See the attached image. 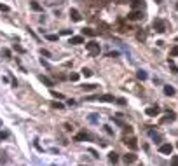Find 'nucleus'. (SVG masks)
Listing matches in <instances>:
<instances>
[{
	"label": "nucleus",
	"instance_id": "nucleus-19",
	"mask_svg": "<svg viewBox=\"0 0 178 166\" xmlns=\"http://www.w3.org/2000/svg\"><path fill=\"white\" fill-rule=\"evenodd\" d=\"M142 4H143V0H133V2H131V5H133V9H138V7H140Z\"/></svg>",
	"mask_w": 178,
	"mask_h": 166
},
{
	"label": "nucleus",
	"instance_id": "nucleus-9",
	"mask_svg": "<svg viewBox=\"0 0 178 166\" xmlns=\"http://www.w3.org/2000/svg\"><path fill=\"white\" fill-rule=\"evenodd\" d=\"M96 100H100V102H114V96H112V95H101V96H98Z\"/></svg>",
	"mask_w": 178,
	"mask_h": 166
},
{
	"label": "nucleus",
	"instance_id": "nucleus-11",
	"mask_svg": "<svg viewBox=\"0 0 178 166\" xmlns=\"http://www.w3.org/2000/svg\"><path fill=\"white\" fill-rule=\"evenodd\" d=\"M75 140H77V142H82V140H87V133H86V131H82V133H79V135L75 137Z\"/></svg>",
	"mask_w": 178,
	"mask_h": 166
},
{
	"label": "nucleus",
	"instance_id": "nucleus-3",
	"mask_svg": "<svg viewBox=\"0 0 178 166\" xmlns=\"http://www.w3.org/2000/svg\"><path fill=\"white\" fill-rule=\"evenodd\" d=\"M143 18V14H142V11H131L129 14H128V19H131V21H138V19H142Z\"/></svg>",
	"mask_w": 178,
	"mask_h": 166
},
{
	"label": "nucleus",
	"instance_id": "nucleus-20",
	"mask_svg": "<svg viewBox=\"0 0 178 166\" xmlns=\"http://www.w3.org/2000/svg\"><path fill=\"white\" fill-rule=\"evenodd\" d=\"M82 75H84V77H91V75H93V72H91L89 68H82Z\"/></svg>",
	"mask_w": 178,
	"mask_h": 166
},
{
	"label": "nucleus",
	"instance_id": "nucleus-27",
	"mask_svg": "<svg viewBox=\"0 0 178 166\" xmlns=\"http://www.w3.org/2000/svg\"><path fill=\"white\" fill-rule=\"evenodd\" d=\"M0 11H3V12H7V11H9V7H7V5H3V4H0Z\"/></svg>",
	"mask_w": 178,
	"mask_h": 166
},
{
	"label": "nucleus",
	"instance_id": "nucleus-8",
	"mask_svg": "<svg viewBox=\"0 0 178 166\" xmlns=\"http://www.w3.org/2000/svg\"><path fill=\"white\" fill-rule=\"evenodd\" d=\"M122 159H124V163H135V161H136V156H135L133 152H129V154H126Z\"/></svg>",
	"mask_w": 178,
	"mask_h": 166
},
{
	"label": "nucleus",
	"instance_id": "nucleus-17",
	"mask_svg": "<svg viewBox=\"0 0 178 166\" xmlns=\"http://www.w3.org/2000/svg\"><path fill=\"white\" fill-rule=\"evenodd\" d=\"M40 81H42L45 86H52V81H51V79H47V77H44V75H40Z\"/></svg>",
	"mask_w": 178,
	"mask_h": 166
},
{
	"label": "nucleus",
	"instance_id": "nucleus-26",
	"mask_svg": "<svg viewBox=\"0 0 178 166\" xmlns=\"http://www.w3.org/2000/svg\"><path fill=\"white\" fill-rule=\"evenodd\" d=\"M70 79H72V81H79V74H72Z\"/></svg>",
	"mask_w": 178,
	"mask_h": 166
},
{
	"label": "nucleus",
	"instance_id": "nucleus-10",
	"mask_svg": "<svg viewBox=\"0 0 178 166\" xmlns=\"http://www.w3.org/2000/svg\"><path fill=\"white\" fill-rule=\"evenodd\" d=\"M164 93H166L168 96H173V95H175V88H171V86H164Z\"/></svg>",
	"mask_w": 178,
	"mask_h": 166
},
{
	"label": "nucleus",
	"instance_id": "nucleus-1",
	"mask_svg": "<svg viewBox=\"0 0 178 166\" xmlns=\"http://www.w3.org/2000/svg\"><path fill=\"white\" fill-rule=\"evenodd\" d=\"M152 26H154V30H156V32H159V33L166 32V23H164L163 19H154Z\"/></svg>",
	"mask_w": 178,
	"mask_h": 166
},
{
	"label": "nucleus",
	"instance_id": "nucleus-4",
	"mask_svg": "<svg viewBox=\"0 0 178 166\" xmlns=\"http://www.w3.org/2000/svg\"><path fill=\"white\" fill-rule=\"evenodd\" d=\"M124 144H126V145H128L131 151H136V149H138V144H136V138H135V137L126 138V140H124Z\"/></svg>",
	"mask_w": 178,
	"mask_h": 166
},
{
	"label": "nucleus",
	"instance_id": "nucleus-31",
	"mask_svg": "<svg viewBox=\"0 0 178 166\" xmlns=\"http://www.w3.org/2000/svg\"><path fill=\"white\" fill-rule=\"evenodd\" d=\"M65 130H66V131H72V124L66 123V124H65Z\"/></svg>",
	"mask_w": 178,
	"mask_h": 166
},
{
	"label": "nucleus",
	"instance_id": "nucleus-16",
	"mask_svg": "<svg viewBox=\"0 0 178 166\" xmlns=\"http://www.w3.org/2000/svg\"><path fill=\"white\" fill-rule=\"evenodd\" d=\"M30 7H31L33 11H42V7H40V4H37V2H30Z\"/></svg>",
	"mask_w": 178,
	"mask_h": 166
},
{
	"label": "nucleus",
	"instance_id": "nucleus-13",
	"mask_svg": "<svg viewBox=\"0 0 178 166\" xmlns=\"http://www.w3.org/2000/svg\"><path fill=\"white\" fill-rule=\"evenodd\" d=\"M82 42H84L82 37H72L70 39V44H82Z\"/></svg>",
	"mask_w": 178,
	"mask_h": 166
},
{
	"label": "nucleus",
	"instance_id": "nucleus-23",
	"mask_svg": "<svg viewBox=\"0 0 178 166\" xmlns=\"http://www.w3.org/2000/svg\"><path fill=\"white\" fill-rule=\"evenodd\" d=\"M47 40H51V42H56V40H58V35H47Z\"/></svg>",
	"mask_w": 178,
	"mask_h": 166
},
{
	"label": "nucleus",
	"instance_id": "nucleus-15",
	"mask_svg": "<svg viewBox=\"0 0 178 166\" xmlns=\"http://www.w3.org/2000/svg\"><path fill=\"white\" fill-rule=\"evenodd\" d=\"M82 89H84V91H94V89H96V86H94V84H84V86H82Z\"/></svg>",
	"mask_w": 178,
	"mask_h": 166
},
{
	"label": "nucleus",
	"instance_id": "nucleus-25",
	"mask_svg": "<svg viewBox=\"0 0 178 166\" xmlns=\"http://www.w3.org/2000/svg\"><path fill=\"white\" fill-rule=\"evenodd\" d=\"M14 49H16L17 53H24V49H23V47H19V46H16V44H14Z\"/></svg>",
	"mask_w": 178,
	"mask_h": 166
},
{
	"label": "nucleus",
	"instance_id": "nucleus-32",
	"mask_svg": "<svg viewBox=\"0 0 178 166\" xmlns=\"http://www.w3.org/2000/svg\"><path fill=\"white\" fill-rule=\"evenodd\" d=\"M171 163H173V165H178V158H173V159H171Z\"/></svg>",
	"mask_w": 178,
	"mask_h": 166
},
{
	"label": "nucleus",
	"instance_id": "nucleus-37",
	"mask_svg": "<svg viewBox=\"0 0 178 166\" xmlns=\"http://www.w3.org/2000/svg\"><path fill=\"white\" fill-rule=\"evenodd\" d=\"M177 147H178V144H177Z\"/></svg>",
	"mask_w": 178,
	"mask_h": 166
},
{
	"label": "nucleus",
	"instance_id": "nucleus-12",
	"mask_svg": "<svg viewBox=\"0 0 178 166\" xmlns=\"http://www.w3.org/2000/svg\"><path fill=\"white\" fill-rule=\"evenodd\" d=\"M82 33H84V35H89V37H94V35H96V32H94V30H91V28H84V30H82Z\"/></svg>",
	"mask_w": 178,
	"mask_h": 166
},
{
	"label": "nucleus",
	"instance_id": "nucleus-36",
	"mask_svg": "<svg viewBox=\"0 0 178 166\" xmlns=\"http://www.w3.org/2000/svg\"><path fill=\"white\" fill-rule=\"evenodd\" d=\"M177 11H178V4H177Z\"/></svg>",
	"mask_w": 178,
	"mask_h": 166
},
{
	"label": "nucleus",
	"instance_id": "nucleus-2",
	"mask_svg": "<svg viewBox=\"0 0 178 166\" xmlns=\"http://www.w3.org/2000/svg\"><path fill=\"white\" fill-rule=\"evenodd\" d=\"M86 49L91 54H100V44H96V42H87L86 44Z\"/></svg>",
	"mask_w": 178,
	"mask_h": 166
},
{
	"label": "nucleus",
	"instance_id": "nucleus-18",
	"mask_svg": "<svg viewBox=\"0 0 178 166\" xmlns=\"http://www.w3.org/2000/svg\"><path fill=\"white\" fill-rule=\"evenodd\" d=\"M136 77H138V79H140V81H145V79H147V74H145V72H143V70H140V72H138V74H136Z\"/></svg>",
	"mask_w": 178,
	"mask_h": 166
},
{
	"label": "nucleus",
	"instance_id": "nucleus-14",
	"mask_svg": "<svg viewBox=\"0 0 178 166\" xmlns=\"http://www.w3.org/2000/svg\"><path fill=\"white\" fill-rule=\"evenodd\" d=\"M108 159H110V163H117V161H119V156H117L115 152H110V154H108Z\"/></svg>",
	"mask_w": 178,
	"mask_h": 166
},
{
	"label": "nucleus",
	"instance_id": "nucleus-5",
	"mask_svg": "<svg viewBox=\"0 0 178 166\" xmlns=\"http://www.w3.org/2000/svg\"><path fill=\"white\" fill-rule=\"evenodd\" d=\"M159 152H161V154H171V152H173V145H171V144H163V145L159 147Z\"/></svg>",
	"mask_w": 178,
	"mask_h": 166
},
{
	"label": "nucleus",
	"instance_id": "nucleus-34",
	"mask_svg": "<svg viewBox=\"0 0 178 166\" xmlns=\"http://www.w3.org/2000/svg\"><path fill=\"white\" fill-rule=\"evenodd\" d=\"M161 2H163V0H156V4H161Z\"/></svg>",
	"mask_w": 178,
	"mask_h": 166
},
{
	"label": "nucleus",
	"instance_id": "nucleus-22",
	"mask_svg": "<svg viewBox=\"0 0 178 166\" xmlns=\"http://www.w3.org/2000/svg\"><path fill=\"white\" fill-rule=\"evenodd\" d=\"M136 37H138L140 40H145V37H147V35H145V32H138V35H136Z\"/></svg>",
	"mask_w": 178,
	"mask_h": 166
},
{
	"label": "nucleus",
	"instance_id": "nucleus-33",
	"mask_svg": "<svg viewBox=\"0 0 178 166\" xmlns=\"http://www.w3.org/2000/svg\"><path fill=\"white\" fill-rule=\"evenodd\" d=\"M2 138H5V135H3V133H0V140H2Z\"/></svg>",
	"mask_w": 178,
	"mask_h": 166
},
{
	"label": "nucleus",
	"instance_id": "nucleus-7",
	"mask_svg": "<svg viewBox=\"0 0 178 166\" xmlns=\"http://www.w3.org/2000/svg\"><path fill=\"white\" fill-rule=\"evenodd\" d=\"M145 112H147V116H150V117H156V116L159 114V109H157V107H149Z\"/></svg>",
	"mask_w": 178,
	"mask_h": 166
},
{
	"label": "nucleus",
	"instance_id": "nucleus-35",
	"mask_svg": "<svg viewBox=\"0 0 178 166\" xmlns=\"http://www.w3.org/2000/svg\"><path fill=\"white\" fill-rule=\"evenodd\" d=\"M124 2H126V0H121V4H124Z\"/></svg>",
	"mask_w": 178,
	"mask_h": 166
},
{
	"label": "nucleus",
	"instance_id": "nucleus-21",
	"mask_svg": "<svg viewBox=\"0 0 178 166\" xmlns=\"http://www.w3.org/2000/svg\"><path fill=\"white\" fill-rule=\"evenodd\" d=\"M128 30H129V26H128V25H122V23L119 25V32H128Z\"/></svg>",
	"mask_w": 178,
	"mask_h": 166
},
{
	"label": "nucleus",
	"instance_id": "nucleus-29",
	"mask_svg": "<svg viewBox=\"0 0 178 166\" xmlns=\"http://www.w3.org/2000/svg\"><path fill=\"white\" fill-rule=\"evenodd\" d=\"M52 107H54V109H61L63 105H61V103H58V102H54V103H52Z\"/></svg>",
	"mask_w": 178,
	"mask_h": 166
},
{
	"label": "nucleus",
	"instance_id": "nucleus-24",
	"mask_svg": "<svg viewBox=\"0 0 178 166\" xmlns=\"http://www.w3.org/2000/svg\"><path fill=\"white\" fill-rule=\"evenodd\" d=\"M171 56H178V46H175V47L171 49Z\"/></svg>",
	"mask_w": 178,
	"mask_h": 166
},
{
	"label": "nucleus",
	"instance_id": "nucleus-28",
	"mask_svg": "<svg viewBox=\"0 0 178 166\" xmlns=\"http://www.w3.org/2000/svg\"><path fill=\"white\" fill-rule=\"evenodd\" d=\"M52 96H56V98H63V95H61V93H56V91H52Z\"/></svg>",
	"mask_w": 178,
	"mask_h": 166
},
{
	"label": "nucleus",
	"instance_id": "nucleus-30",
	"mask_svg": "<svg viewBox=\"0 0 178 166\" xmlns=\"http://www.w3.org/2000/svg\"><path fill=\"white\" fill-rule=\"evenodd\" d=\"M40 53H42V54H44V56H51V53H49V51H45V49H42V51H40Z\"/></svg>",
	"mask_w": 178,
	"mask_h": 166
},
{
	"label": "nucleus",
	"instance_id": "nucleus-6",
	"mask_svg": "<svg viewBox=\"0 0 178 166\" xmlns=\"http://www.w3.org/2000/svg\"><path fill=\"white\" fill-rule=\"evenodd\" d=\"M70 18H72L73 21H80V19H82V16L79 14V11H77V9H72V11H70Z\"/></svg>",
	"mask_w": 178,
	"mask_h": 166
}]
</instances>
